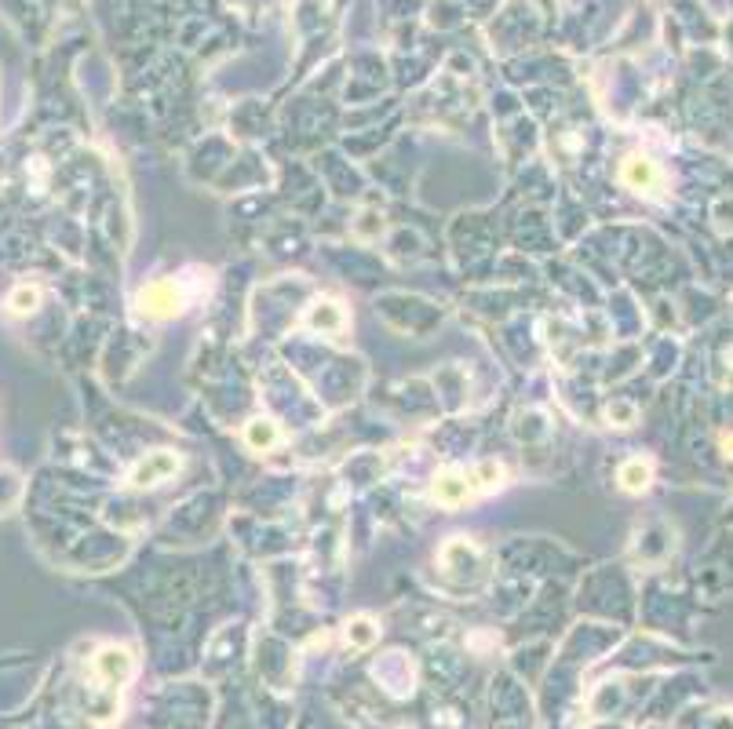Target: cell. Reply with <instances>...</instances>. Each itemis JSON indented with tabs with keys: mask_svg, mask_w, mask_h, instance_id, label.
Returning <instances> with one entry per match:
<instances>
[{
	"mask_svg": "<svg viewBox=\"0 0 733 729\" xmlns=\"http://www.w3.org/2000/svg\"><path fill=\"white\" fill-rule=\"evenodd\" d=\"M37 303H41V289L37 285H19L8 296V310L12 314H30V310H37Z\"/></svg>",
	"mask_w": 733,
	"mask_h": 729,
	"instance_id": "11",
	"label": "cell"
},
{
	"mask_svg": "<svg viewBox=\"0 0 733 729\" xmlns=\"http://www.w3.org/2000/svg\"><path fill=\"white\" fill-rule=\"evenodd\" d=\"M609 419H620V427H631L635 423V409L624 405V401H613L609 405Z\"/></svg>",
	"mask_w": 733,
	"mask_h": 729,
	"instance_id": "12",
	"label": "cell"
},
{
	"mask_svg": "<svg viewBox=\"0 0 733 729\" xmlns=\"http://www.w3.org/2000/svg\"><path fill=\"white\" fill-rule=\"evenodd\" d=\"M649 478H653V467L646 459H639V456L620 467V485H624L628 493H642L646 485H649Z\"/></svg>",
	"mask_w": 733,
	"mask_h": 729,
	"instance_id": "6",
	"label": "cell"
},
{
	"mask_svg": "<svg viewBox=\"0 0 733 729\" xmlns=\"http://www.w3.org/2000/svg\"><path fill=\"white\" fill-rule=\"evenodd\" d=\"M314 329H329V332H340L343 329V310L336 307V303H314V310H311V318H307Z\"/></svg>",
	"mask_w": 733,
	"mask_h": 729,
	"instance_id": "10",
	"label": "cell"
},
{
	"mask_svg": "<svg viewBox=\"0 0 733 729\" xmlns=\"http://www.w3.org/2000/svg\"><path fill=\"white\" fill-rule=\"evenodd\" d=\"M92 667H95V675L103 678L106 689H121L132 678V671H135V656L124 645H106V649H99V656L92 660Z\"/></svg>",
	"mask_w": 733,
	"mask_h": 729,
	"instance_id": "2",
	"label": "cell"
},
{
	"mask_svg": "<svg viewBox=\"0 0 733 729\" xmlns=\"http://www.w3.org/2000/svg\"><path fill=\"white\" fill-rule=\"evenodd\" d=\"M183 307H186V300L175 281H154L139 292V310L146 318H175Z\"/></svg>",
	"mask_w": 733,
	"mask_h": 729,
	"instance_id": "1",
	"label": "cell"
},
{
	"mask_svg": "<svg viewBox=\"0 0 733 729\" xmlns=\"http://www.w3.org/2000/svg\"><path fill=\"white\" fill-rule=\"evenodd\" d=\"M244 441H249V448H256V452H267L271 445H278V423L253 419L249 427H244Z\"/></svg>",
	"mask_w": 733,
	"mask_h": 729,
	"instance_id": "7",
	"label": "cell"
},
{
	"mask_svg": "<svg viewBox=\"0 0 733 729\" xmlns=\"http://www.w3.org/2000/svg\"><path fill=\"white\" fill-rule=\"evenodd\" d=\"M471 497H474L471 474H467V470H456V467L441 470V474L434 478V485H431V500L441 504V507H460V504L471 500Z\"/></svg>",
	"mask_w": 733,
	"mask_h": 729,
	"instance_id": "3",
	"label": "cell"
},
{
	"mask_svg": "<svg viewBox=\"0 0 733 729\" xmlns=\"http://www.w3.org/2000/svg\"><path fill=\"white\" fill-rule=\"evenodd\" d=\"M620 179H624V186H631L639 193H653V190L664 186V175L649 157H628L620 164Z\"/></svg>",
	"mask_w": 733,
	"mask_h": 729,
	"instance_id": "4",
	"label": "cell"
},
{
	"mask_svg": "<svg viewBox=\"0 0 733 729\" xmlns=\"http://www.w3.org/2000/svg\"><path fill=\"white\" fill-rule=\"evenodd\" d=\"M343 638H347V645H351V649H369V645L380 638V627H376L369 616H354V620L347 624Z\"/></svg>",
	"mask_w": 733,
	"mask_h": 729,
	"instance_id": "8",
	"label": "cell"
},
{
	"mask_svg": "<svg viewBox=\"0 0 733 729\" xmlns=\"http://www.w3.org/2000/svg\"><path fill=\"white\" fill-rule=\"evenodd\" d=\"M471 474V485H474V489H497V485L508 478V470L500 467V463H478L474 470H467Z\"/></svg>",
	"mask_w": 733,
	"mask_h": 729,
	"instance_id": "9",
	"label": "cell"
},
{
	"mask_svg": "<svg viewBox=\"0 0 733 729\" xmlns=\"http://www.w3.org/2000/svg\"><path fill=\"white\" fill-rule=\"evenodd\" d=\"M175 467H179V459L172 456V452H150L135 470H132V485H157V481H164V478H172L175 474Z\"/></svg>",
	"mask_w": 733,
	"mask_h": 729,
	"instance_id": "5",
	"label": "cell"
}]
</instances>
